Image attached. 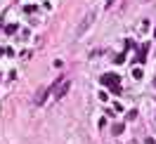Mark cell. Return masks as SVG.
<instances>
[{"label":"cell","instance_id":"obj_1","mask_svg":"<svg viewBox=\"0 0 156 144\" xmlns=\"http://www.w3.org/2000/svg\"><path fill=\"white\" fill-rule=\"evenodd\" d=\"M69 87H71V80H69V78H59L57 83H55V87H52V99L59 102V99L69 92Z\"/></svg>","mask_w":156,"mask_h":144},{"label":"cell","instance_id":"obj_2","mask_svg":"<svg viewBox=\"0 0 156 144\" xmlns=\"http://www.w3.org/2000/svg\"><path fill=\"white\" fill-rule=\"evenodd\" d=\"M99 83L104 87H111L114 92H121V85H118V76L116 73H104V76L99 78Z\"/></svg>","mask_w":156,"mask_h":144},{"label":"cell","instance_id":"obj_3","mask_svg":"<svg viewBox=\"0 0 156 144\" xmlns=\"http://www.w3.org/2000/svg\"><path fill=\"white\" fill-rule=\"evenodd\" d=\"M92 21H95V12L90 10L88 14H85V17H83V21H80V24H78V29H76V38H80V36H83V33H85V31L90 29V24H92Z\"/></svg>","mask_w":156,"mask_h":144},{"label":"cell","instance_id":"obj_4","mask_svg":"<svg viewBox=\"0 0 156 144\" xmlns=\"http://www.w3.org/2000/svg\"><path fill=\"white\" fill-rule=\"evenodd\" d=\"M52 87H55V83H52V85H48V87H40V90H38V95H36V99H33V102H36L38 106H43V104H45V99H48V95L52 92Z\"/></svg>","mask_w":156,"mask_h":144},{"label":"cell","instance_id":"obj_5","mask_svg":"<svg viewBox=\"0 0 156 144\" xmlns=\"http://www.w3.org/2000/svg\"><path fill=\"white\" fill-rule=\"evenodd\" d=\"M123 128H126V123H114L111 132H114V135H121V132H123Z\"/></svg>","mask_w":156,"mask_h":144},{"label":"cell","instance_id":"obj_6","mask_svg":"<svg viewBox=\"0 0 156 144\" xmlns=\"http://www.w3.org/2000/svg\"><path fill=\"white\" fill-rule=\"evenodd\" d=\"M147 50H149L147 45H142V47H140V57H137V61H142V59L147 57Z\"/></svg>","mask_w":156,"mask_h":144},{"label":"cell","instance_id":"obj_7","mask_svg":"<svg viewBox=\"0 0 156 144\" xmlns=\"http://www.w3.org/2000/svg\"><path fill=\"white\" fill-rule=\"evenodd\" d=\"M107 2H109V5H111V2H114V0H107Z\"/></svg>","mask_w":156,"mask_h":144}]
</instances>
